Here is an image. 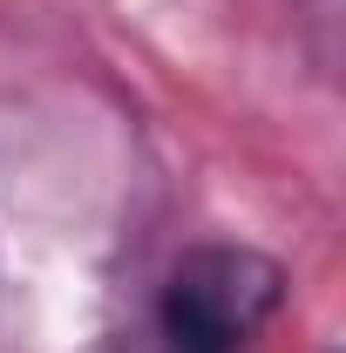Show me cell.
Returning <instances> with one entry per match:
<instances>
[{
  "label": "cell",
  "instance_id": "cell-1",
  "mask_svg": "<svg viewBox=\"0 0 346 353\" xmlns=\"http://www.w3.org/2000/svg\"><path fill=\"white\" fill-rule=\"evenodd\" d=\"M285 306V265L258 245H190L163 272L136 353H245Z\"/></svg>",
  "mask_w": 346,
  "mask_h": 353
}]
</instances>
